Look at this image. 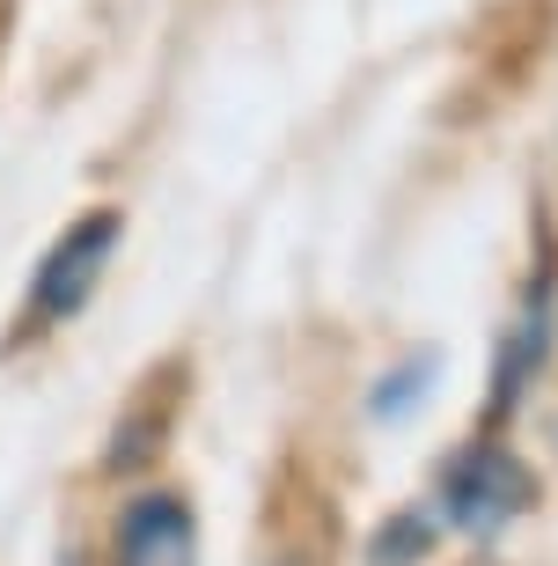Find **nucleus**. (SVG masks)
Returning <instances> with one entry per match:
<instances>
[{
    "instance_id": "f257e3e1",
    "label": "nucleus",
    "mask_w": 558,
    "mask_h": 566,
    "mask_svg": "<svg viewBox=\"0 0 558 566\" xmlns=\"http://www.w3.org/2000/svg\"><path fill=\"white\" fill-rule=\"evenodd\" d=\"M529 501H537V479L522 471V457H507V449H493V441L463 449V457L441 471V515H449L455 530H471V537L515 523Z\"/></svg>"
},
{
    "instance_id": "f03ea898",
    "label": "nucleus",
    "mask_w": 558,
    "mask_h": 566,
    "mask_svg": "<svg viewBox=\"0 0 558 566\" xmlns=\"http://www.w3.org/2000/svg\"><path fill=\"white\" fill-rule=\"evenodd\" d=\"M118 229H125V221L104 207V213H82V221H74V229L44 251L38 280H30V316H38V324H66V316L96 294L110 251H118Z\"/></svg>"
},
{
    "instance_id": "7ed1b4c3",
    "label": "nucleus",
    "mask_w": 558,
    "mask_h": 566,
    "mask_svg": "<svg viewBox=\"0 0 558 566\" xmlns=\"http://www.w3.org/2000/svg\"><path fill=\"white\" fill-rule=\"evenodd\" d=\"M544 354H551V265H544V273L529 280V294H522L515 324H507V338H499L493 390H485V420H507V412H515L522 390L537 382Z\"/></svg>"
},
{
    "instance_id": "20e7f679",
    "label": "nucleus",
    "mask_w": 558,
    "mask_h": 566,
    "mask_svg": "<svg viewBox=\"0 0 558 566\" xmlns=\"http://www.w3.org/2000/svg\"><path fill=\"white\" fill-rule=\"evenodd\" d=\"M110 566H199V530L177 493H140L110 530Z\"/></svg>"
},
{
    "instance_id": "39448f33",
    "label": "nucleus",
    "mask_w": 558,
    "mask_h": 566,
    "mask_svg": "<svg viewBox=\"0 0 558 566\" xmlns=\"http://www.w3.org/2000/svg\"><path fill=\"white\" fill-rule=\"evenodd\" d=\"M427 376H434V360H427V354L404 360L397 376H382V390H375V420H404V412L427 398Z\"/></svg>"
},
{
    "instance_id": "423d86ee",
    "label": "nucleus",
    "mask_w": 558,
    "mask_h": 566,
    "mask_svg": "<svg viewBox=\"0 0 558 566\" xmlns=\"http://www.w3.org/2000/svg\"><path fill=\"white\" fill-rule=\"evenodd\" d=\"M419 537H427L419 523H397V530H382V537H375V566H404V552H412Z\"/></svg>"
}]
</instances>
